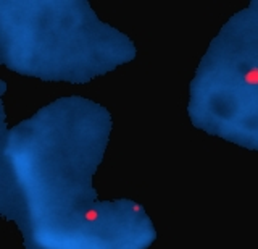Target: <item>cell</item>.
I'll use <instances>...</instances> for the list:
<instances>
[{
	"mask_svg": "<svg viewBox=\"0 0 258 249\" xmlns=\"http://www.w3.org/2000/svg\"><path fill=\"white\" fill-rule=\"evenodd\" d=\"M132 210H134V212H140V210H142V207H140L139 204H134V205H132Z\"/></svg>",
	"mask_w": 258,
	"mask_h": 249,
	"instance_id": "2",
	"label": "cell"
},
{
	"mask_svg": "<svg viewBox=\"0 0 258 249\" xmlns=\"http://www.w3.org/2000/svg\"><path fill=\"white\" fill-rule=\"evenodd\" d=\"M84 220L86 222H97L98 220V212L95 210V209H89V210H86L84 213Z\"/></svg>",
	"mask_w": 258,
	"mask_h": 249,
	"instance_id": "1",
	"label": "cell"
}]
</instances>
